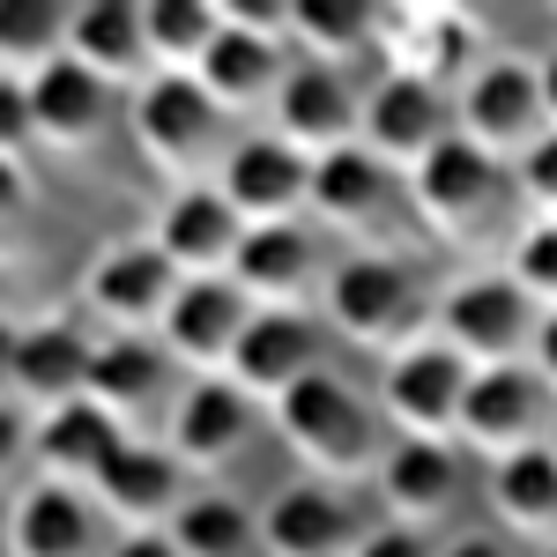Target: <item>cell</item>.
Segmentation results:
<instances>
[{
    "mask_svg": "<svg viewBox=\"0 0 557 557\" xmlns=\"http://www.w3.org/2000/svg\"><path fill=\"white\" fill-rule=\"evenodd\" d=\"M89 357H97V343L83 327H67V320L15 327V380H8V394H23L38 409H67V401L89 394Z\"/></svg>",
    "mask_w": 557,
    "mask_h": 557,
    "instance_id": "24",
    "label": "cell"
},
{
    "mask_svg": "<svg viewBox=\"0 0 557 557\" xmlns=\"http://www.w3.org/2000/svg\"><path fill=\"white\" fill-rule=\"evenodd\" d=\"M506 283L535 312H557V223H528L513 246H506Z\"/></svg>",
    "mask_w": 557,
    "mask_h": 557,
    "instance_id": "35",
    "label": "cell"
},
{
    "mask_svg": "<svg viewBox=\"0 0 557 557\" xmlns=\"http://www.w3.org/2000/svg\"><path fill=\"white\" fill-rule=\"evenodd\" d=\"M401 194H409V209L431 223V238H454V246L483 238V231L498 223V209H506V178H498V164L475 157L461 134H446L424 164L401 178Z\"/></svg>",
    "mask_w": 557,
    "mask_h": 557,
    "instance_id": "6",
    "label": "cell"
},
{
    "mask_svg": "<svg viewBox=\"0 0 557 557\" xmlns=\"http://www.w3.org/2000/svg\"><path fill=\"white\" fill-rule=\"evenodd\" d=\"M461 394H469V364L438 343V335L401 343L380 372V409L401 438H454Z\"/></svg>",
    "mask_w": 557,
    "mask_h": 557,
    "instance_id": "8",
    "label": "cell"
},
{
    "mask_svg": "<svg viewBox=\"0 0 557 557\" xmlns=\"http://www.w3.org/2000/svg\"><path fill=\"white\" fill-rule=\"evenodd\" d=\"M491 513L506 520L513 535L557 550V454L550 446H528V454L491 461Z\"/></svg>",
    "mask_w": 557,
    "mask_h": 557,
    "instance_id": "29",
    "label": "cell"
},
{
    "mask_svg": "<svg viewBox=\"0 0 557 557\" xmlns=\"http://www.w3.org/2000/svg\"><path fill=\"white\" fill-rule=\"evenodd\" d=\"M172 290H178V268L157 253L149 238L104 246V253L83 268V305L112 327V335H157Z\"/></svg>",
    "mask_w": 557,
    "mask_h": 557,
    "instance_id": "10",
    "label": "cell"
},
{
    "mask_svg": "<svg viewBox=\"0 0 557 557\" xmlns=\"http://www.w3.org/2000/svg\"><path fill=\"white\" fill-rule=\"evenodd\" d=\"M97 520L104 513L89 506V491L38 475L8 506V557H97Z\"/></svg>",
    "mask_w": 557,
    "mask_h": 557,
    "instance_id": "22",
    "label": "cell"
},
{
    "mask_svg": "<svg viewBox=\"0 0 557 557\" xmlns=\"http://www.w3.org/2000/svg\"><path fill=\"white\" fill-rule=\"evenodd\" d=\"M557 394L528 364H498V372H469L461 417H454V446H469L475 461H506L528 446H550Z\"/></svg>",
    "mask_w": 557,
    "mask_h": 557,
    "instance_id": "5",
    "label": "cell"
},
{
    "mask_svg": "<svg viewBox=\"0 0 557 557\" xmlns=\"http://www.w3.org/2000/svg\"><path fill=\"white\" fill-rule=\"evenodd\" d=\"M149 246L178 268V283H209V275H231V260L246 246V223L201 178V186H172V201L149 223Z\"/></svg>",
    "mask_w": 557,
    "mask_h": 557,
    "instance_id": "12",
    "label": "cell"
},
{
    "mask_svg": "<svg viewBox=\"0 0 557 557\" xmlns=\"http://www.w3.org/2000/svg\"><path fill=\"white\" fill-rule=\"evenodd\" d=\"M127 127H134V149L178 186H201V172H215L223 149H231L223 112L209 104V89L194 75H149L127 104Z\"/></svg>",
    "mask_w": 557,
    "mask_h": 557,
    "instance_id": "2",
    "label": "cell"
},
{
    "mask_svg": "<svg viewBox=\"0 0 557 557\" xmlns=\"http://www.w3.org/2000/svg\"><path fill=\"white\" fill-rule=\"evenodd\" d=\"M268 417L283 431V446L298 454L320 483H349V475H372L380 469V417L349 394L335 372H305L290 394L268 401Z\"/></svg>",
    "mask_w": 557,
    "mask_h": 557,
    "instance_id": "1",
    "label": "cell"
},
{
    "mask_svg": "<svg viewBox=\"0 0 557 557\" xmlns=\"http://www.w3.org/2000/svg\"><path fill=\"white\" fill-rule=\"evenodd\" d=\"M30 127L45 149L60 157H89L104 134H112V83H97L75 60H52L45 75H30Z\"/></svg>",
    "mask_w": 557,
    "mask_h": 557,
    "instance_id": "20",
    "label": "cell"
},
{
    "mask_svg": "<svg viewBox=\"0 0 557 557\" xmlns=\"http://www.w3.org/2000/svg\"><path fill=\"white\" fill-rule=\"evenodd\" d=\"M283 67H290L283 45H268V38H253V30H231V23H223V38H215L209 60L194 67V83L209 89V104L231 120V112H268Z\"/></svg>",
    "mask_w": 557,
    "mask_h": 557,
    "instance_id": "26",
    "label": "cell"
},
{
    "mask_svg": "<svg viewBox=\"0 0 557 557\" xmlns=\"http://www.w3.org/2000/svg\"><path fill=\"white\" fill-rule=\"evenodd\" d=\"M23 253H30V178H23V164L0 157V260Z\"/></svg>",
    "mask_w": 557,
    "mask_h": 557,
    "instance_id": "36",
    "label": "cell"
},
{
    "mask_svg": "<svg viewBox=\"0 0 557 557\" xmlns=\"http://www.w3.org/2000/svg\"><path fill=\"white\" fill-rule=\"evenodd\" d=\"M209 186L238 209L246 231H260V223H298L305 194H312V157H298V149L275 141V134H246V141L223 149V164H215Z\"/></svg>",
    "mask_w": 557,
    "mask_h": 557,
    "instance_id": "9",
    "label": "cell"
},
{
    "mask_svg": "<svg viewBox=\"0 0 557 557\" xmlns=\"http://www.w3.org/2000/svg\"><path fill=\"white\" fill-rule=\"evenodd\" d=\"M172 386H178V364L164 357L157 335H104L97 357H89V394L83 401H97L112 424L127 431L134 417H149L157 401H172Z\"/></svg>",
    "mask_w": 557,
    "mask_h": 557,
    "instance_id": "21",
    "label": "cell"
},
{
    "mask_svg": "<svg viewBox=\"0 0 557 557\" xmlns=\"http://www.w3.org/2000/svg\"><path fill=\"white\" fill-rule=\"evenodd\" d=\"M253 320V305L238 298L231 275H209V283H178L164 320H157V343L172 364H186L194 380H223L231 349H238V327Z\"/></svg>",
    "mask_w": 557,
    "mask_h": 557,
    "instance_id": "13",
    "label": "cell"
},
{
    "mask_svg": "<svg viewBox=\"0 0 557 557\" xmlns=\"http://www.w3.org/2000/svg\"><path fill=\"white\" fill-rule=\"evenodd\" d=\"M30 149H38V127H30V89L0 75V157H8V164H23Z\"/></svg>",
    "mask_w": 557,
    "mask_h": 557,
    "instance_id": "37",
    "label": "cell"
},
{
    "mask_svg": "<svg viewBox=\"0 0 557 557\" xmlns=\"http://www.w3.org/2000/svg\"><path fill=\"white\" fill-rule=\"evenodd\" d=\"M372 483H380L394 528H417V535H424V528H438V520L461 506L469 469H461V446H454V438H401V446L380 454Z\"/></svg>",
    "mask_w": 557,
    "mask_h": 557,
    "instance_id": "15",
    "label": "cell"
},
{
    "mask_svg": "<svg viewBox=\"0 0 557 557\" xmlns=\"http://www.w3.org/2000/svg\"><path fill=\"white\" fill-rule=\"evenodd\" d=\"M30 461V417L15 401H0V475H15Z\"/></svg>",
    "mask_w": 557,
    "mask_h": 557,
    "instance_id": "40",
    "label": "cell"
},
{
    "mask_svg": "<svg viewBox=\"0 0 557 557\" xmlns=\"http://www.w3.org/2000/svg\"><path fill=\"white\" fill-rule=\"evenodd\" d=\"M535 327H543V312L520 298L506 275H461L438 312H431V335L454 349L469 372H498V364H528V349H535Z\"/></svg>",
    "mask_w": 557,
    "mask_h": 557,
    "instance_id": "3",
    "label": "cell"
},
{
    "mask_svg": "<svg viewBox=\"0 0 557 557\" xmlns=\"http://www.w3.org/2000/svg\"><path fill=\"white\" fill-rule=\"evenodd\" d=\"M120 446H127V431L112 424L97 401L45 409L38 424H30V461H38L52 483H75V491H89V483H97V469H104Z\"/></svg>",
    "mask_w": 557,
    "mask_h": 557,
    "instance_id": "25",
    "label": "cell"
},
{
    "mask_svg": "<svg viewBox=\"0 0 557 557\" xmlns=\"http://www.w3.org/2000/svg\"><path fill=\"white\" fill-rule=\"evenodd\" d=\"M164 535H172L178 557H260L253 513H246L238 498H223V491H194V498H178V513H172Z\"/></svg>",
    "mask_w": 557,
    "mask_h": 557,
    "instance_id": "32",
    "label": "cell"
},
{
    "mask_svg": "<svg viewBox=\"0 0 557 557\" xmlns=\"http://www.w3.org/2000/svg\"><path fill=\"white\" fill-rule=\"evenodd\" d=\"M327 320H335L343 343L394 357L401 343H417V327H424L417 275L394 253H349L343 268L327 275Z\"/></svg>",
    "mask_w": 557,
    "mask_h": 557,
    "instance_id": "4",
    "label": "cell"
},
{
    "mask_svg": "<svg viewBox=\"0 0 557 557\" xmlns=\"http://www.w3.org/2000/svg\"><path fill=\"white\" fill-rule=\"evenodd\" d=\"M260 557H349L357 550V513L335 483H283L253 513Z\"/></svg>",
    "mask_w": 557,
    "mask_h": 557,
    "instance_id": "18",
    "label": "cell"
},
{
    "mask_svg": "<svg viewBox=\"0 0 557 557\" xmlns=\"http://www.w3.org/2000/svg\"><path fill=\"white\" fill-rule=\"evenodd\" d=\"M394 201H401L394 172H386L380 157H364L357 141L312 164V194H305V209L327 215V223H343V231H372V223H380Z\"/></svg>",
    "mask_w": 557,
    "mask_h": 557,
    "instance_id": "27",
    "label": "cell"
},
{
    "mask_svg": "<svg viewBox=\"0 0 557 557\" xmlns=\"http://www.w3.org/2000/svg\"><path fill=\"white\" fill-rule=\"evenodd\" d=\"M535 89H543V120L557 127V52L543 60V67H535Z\"/></svg>",
    "mask_w": 557,
    "mask_h": 557,
    "instance_id": "44",
    "label": "cell"
},
{
    "mask_svg": "<svg viewBox=\"0 0 557 557\" xmlns=\"http://www.w3.org/2000/svg\"><path fill=\"white\" fill-rule=\"evenodd\" d=\"M268 112H275V141H290L312 164L357 141V89L343 67H320V60H290Z\"/></svg>",
    "mask_w": 557,
    "mask_h": 557,
    "instance_id": "14",
    "label": "cell"
},
{
    "mask_svg": "<svg viewBox=\"0 0 557 557\" xmlns=\"http://www.w3.org/2000/svg\"><path fill=\"white\" fill-rule=\"evenodd\" d=\"M454 134V112H446V97L424 83H409V75H386L372 97H357V149L364 157H380L386 172H417L431 149Z\"/></svg>",
    "mask_w": 557,
    "mask_h": 557,
    "instance_id": "11",
    "label": "cell"
},
{
    "mask_svg": "<svg viewBox=\"0 0 557 557\" xmlns=\"http://www.w3.org/2000/svg\"><path fill=\"white\" fill-rule=\"evenodd\" d=\"M215 38H223V8L215 0H149L141 8V45H149L157 75H194Z\"/></svg>",
    "mask_w": 557,
    "mask_h": 557,
    "instance_id": "31",
    "label": "cell"
},
{
    "mask_svg": "<svg viewBox=\"0 0 557 557\" xmlns=\"http://www.w3.org/2000/svg\"><path fill=\"white\" fill-rule=\"evenodd\" d=\"M231 283L246 305L290 312V298H305L320 283V238L305 223H260V231H246V246L231 260Z\"/></svg>",
    "mask_w": 557,
    "mask_h": 557,
    "instance_id": "23",
    "label": "cell"
},
{
    "mask_svg": "<svg viewBox=\"0 0 557 557\" xmlns=\"http://www.w3.org/2000/svg\"><path fill=\"white\" fill-rule=\"evenodd\" d=\"M454 134L469 141L475 157H491V164H520V157L550 134V120H543V89H535V67H520V60H491V67L461 75Z\"/></svg>",
    "mask_w": 557,
    "mask_h": 557,
    "instance_id": "7",
    "label": "cell"
},
{
    "mask_svg": "<svg viewBox=\"0 0 557 557\" xmlns=\"http://www.w3.org/2000/svg\"><path fill=\"white\" fill-rule=\"evenodd\" d=\"M305 372H320V327L305 320L298 305H290V312L253 305V320L238 327V349H231L223 380L238 386L246 401H275V394H290Z\"/></svg>",
    "mask_w": 557,
    "mask_h": 557,
    "instance_id": "16",
    "label": "cell"
},
{
    "mask_svg": "<svg viewBox=\"0 0 557 557\" xmlns=\"http://www.w3.org/2000/svg\"><path fill=\"white\" fill-rule=\"evenodd\" d=\"M104 557H178V550H172V535H164V528H141V535H120Z\"/></svg>",
    "mask_w": 557,
    "mask_h": 557,
    "instance_id": "42",
    "label": "cell"
},
{
    "mask_svg": "<svg viewBox=\"0 0 557 557\" xmlns=\"http://www.w3.org/2000/svg\"><path fill=\"white\" fill-rule=\"evenodd\" d=\"M52 60H67V8H52V0H0V75L30 83Z\"/></svg>",
    "mask_w": 557,
    "mask_h": 557,
    "instance_id": "33",
    "label": "cell"
},
{
    "mask_svg": "<svg viewBox=\"0 0 557 557\" xmlns=\"http://www.w3.org/2000/svg\"><path fill=\"white\" fill-rule=\"evenodd\" d=\"M528 357H535L528 372H535V380L557 394V312H543V327H535V349H528Z\"/></svg>",
    "mask_w": 557,
    "mask_h": 557,
    "instance_id": "41",
    "label": "cell"
},
{
    "mask_svg": "<svg viewBox=\"0 0 557 557\" xmlns=\"http://www.w3.org/2000/svg\"><path fill=\"white\" fill-rule=\"evenodd\" d=\"M253 409L231 380H194L172 401V424H164V454H172L186 475H209L223 461H238V446L253 438Z\"/></svg>",
    "mask_w": 557,
    "mask_h": 557,
    "instance_id": "17",
    "label": "cell"
},
{
    "mask_svg": "<svg viewBox=\"0 0 557 557\" xmlns=\"http://www.w3.org/2000/svg\"><path fill=\"white\" fill-rule=\"evenodd\" d=\"M380 45L386 60H394V75H409V83L424 89H446L454 75H461V45H469V30L454 23V15H438V8H417V15H380Z\"/></svg>",
    "mask_w": 557,
    "mask_h": 557,
    "instance_id": "30",
    "label": "cell"
},
{
    "mask_svg": "<svg viewBox=\"0 0 557 557\" xmlns=\"http://www.w3.org/2000/svg\"><path fill=\"white\" fill-rule=\"evenodd\" d=\"M550 454H557V417H550Z\"/></svg>",
    "mask_w": 557,
    "mask_h": 557,
    "instance_id": "46",
    "label": "cell"
},
{
    "mask_svg": "<svg viewBox=\"0 0 557 557\" xmlns=\"http://www.w3.org/2000/svg\"><path fill=\"white\" fill-rule=\"evenodd\" d=\"M290 45H305V60L343 67L349 52L380 45V15L372 8H335V0H298L290 8Z\"/></svg>",
    "mask_w": 557,
    "mask_h": 557,
    "instance_id": "34",
    "label": "cell"
},
{
    "mask_svg": "<svg viewBox=\"0 0 557 557\" xmlns=\"http://www.w3.org/2000/svg\"><path fill=\"white\" fill-rule=\"evenodd\" d=\"M543 557H557V550H543Z\"/></svg>",
    "mask_w": 557,
    "mask_h": 557,
    "instance_id": "47",
    "label": "cell"
},
{
    "mask_svg": "<svg viewBox=\"0 0 557 557\" xmlns=\"http://www.w3.org/2000/svg\"><path fill=\"white\" fill-rule=\"evenodd\" d=\"M520 194H528V209H543L557 223V127L520 157Z\"/></svg>",
    "mask_w": 557,
    "mask_h": 557,
    "instance_id": "38",
    "label": "cell"
},
{
    "mask_svg": "<svg viewBox=\"0 0 557 557\" xmlns=\"http://www.w3.org/2000/svg\"><path fill=\"white\" fill-rule=\"evenodd\" d=\"M67 60L89 67L97 83H134L149 67V45H141V8H120V0H89V8H67Z\"/></svg>",
    "mask_w": 557,
    "mask_h": 557,
    "instance_id": "28",
    "label": "cell"
},
{
    "mask_svg": "<svg viewBox=\"0 0 557 557\" xmlns=\"http://www.w3.org/2000/svg\"><path fill=\"white\" fill-rule=\"evenodd\" d=\"M178 461L164 454V446H149V438H127L104 469H97V483H89V506L104 520H120L127 535H141V528H172L178 513Z\"/></svg>",
    "mask_w": 557,
    "mask_h": 557,
    "instance_id": "19",
    "label": "cell"
},
{
    "mask_svg": "<svg viewBox=\"0 0 557 557\" xmlns=\"http://www.w3.org/2000/svg\"><path fill=\"white\" fill-rule=\"evenodd\" d=\"M431 557H513V550H506V535H454L446 550H431Z\"/></svg>",
    "mask_w": 557,
    "mask_h": 557,
    "instance_id": "43",
    "label": "cell"
},
{
    "mask_svg": "<svg viewBox=\"0 0 557 557\" xmlns=\"http://www.w3.org/2000/svg\"><path fill=\"white\" fill-rule=\"evenodd\" d=\"M8 380H15V327L0 320V401H8Z\"/></svg>",
    "mask_w": 557,
    "mask_h": 557,
    "instance_id": "45",
    "label": "cell"
},
{
    "mask_svg": "<svg viewBox=\"0 0 557 557\" xmlns=\"http://www.w3.org/2000/svg\"><path fill=\"white\" fill-rule=\"evenodd\" d=\"M349 557H431V543L417 528H372V535H357Z\"/></svg>",
    "mask_w": 557,
    "mask_h": 557,
    "instance_id": "39",
    "label": "cell"
}]
</instances>
